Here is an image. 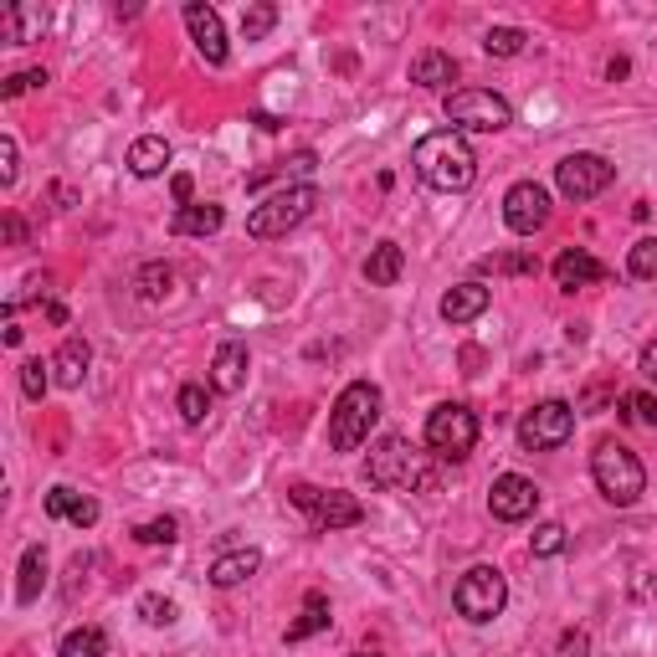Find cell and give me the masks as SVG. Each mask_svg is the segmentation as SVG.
Masks as SVG:
<instances>
[{"instance_id": "cell-31", "label": "cell", "mask_w": 657, "mask_h": 657, "mask_svg": "<svg viewBox=\"0 0 657 657\" xmlns=\"http://www.w3.org/2000/svg\"><path fill=\"white\" fill-rule=\"evenodd\" d=\"M175 407H180V416H185V426H201L206 416H211V390L206 386H180V396H175Z\"/></svg>"}, {"instance_id": "cell-11", "label": "cell", "mask_w": 657, "mask_h": 657, "mask_svg": "<svg viewBox=\"0 0 657 657\" xmlns=\"http://www.w3.org/2000/svg\"><path fill=\"white\" fill-rule=\"evenodd\" d=\"M611 180H617V165L606 155H565L555 165V185L565 201H596Z\"/></svg>"}, {"instance_id": "cell-29", "label": "cell", "mask_w": 657, "mask_h": 657, "mask_svg": "<svg viewBox=\"0 0 657 657\" xmlns=\"http://www.w3.org/2000/svg\"><path fill=\"white\" fill-rule=\"evenodd\" d=\"M524 41H529V31H519V26H488L484 52L488 57H519Z\"/></svg>"}, {"instance_id": "cell-27", "label": "cell", "mask_w": 657, "mask_h": 657, "mask_svg": "<svg viewBox=\"0 0 657 657\" xmlns=\"http://www.w3.org/2000/svg\"><path fill=\"white\" fill-rule=\"evenodd\" d=\"M108 653V632L103 627H73L57 642V657H103Z\"/></svg>"}, {"instance_id": "cell-10", "label": "cell", "mask_w": 657, "mask_h": 657, "mask_svg": "<svg viewBox=\"0 0 657 657\" xmlns=\"http://www.w3.org/2000/svg\"><path fill=\"white\" fill-rule=\"evenodd\" d=\"M570 437H576V407L570 401H540L534 411H524V422H519L524 452H555Z\"/></svg>"}, {"instance_id": "cell-37", "label": "cell", "mask_w": 657, "mask_h": 657, "mask_svg": "<svg viewBox=\"0 0 657 657\" xmlns=\"http://www.w3.org/2000/svg\"><path fill=\"white\" fill-rule=\"evenodd\" d=\"M529 550H534V555H561L565 550V524H540V529H534V534H529Z\"/></svg>"}, {"instance_id": "cell-33", "label": "cell", "mask_w": 657, "mask_h": 657, "mask_svg": "<svg viewBox=\"0 0 657 657\" xmlns=\"http://www.w3.org/2000/svg\"><path fill=\"white\" fill-rule=\"evenodd\" d=\"M272 26H278V5H272V0H257V5L242 11V37L247 41H262Z\"/></svg>"}, {"instance_id": "cell-1", "label": "cell", "mask_w": 657, "mask_h": 657, "mask_svg": "<svg viewBox=\"0 0 657 657\" xmlns=\"http://www.w3.org/2000/svg\"><path fill=\"white\" fill-rule=\"evenodd\" d=\"M411 165H416V175H422L431 191H442V195H458L478 180V155H473V144H467L458 129L426 134L422 144L411 150Z\"/></svg>"}, {"instance_id": "cell-4", "label": "cell", "mask_w": 657, "mask_h": 657, "mask_svg": "<svg viewBox=\"0 0 657 657\" xmlns=\"http://www.w3.org/2000/svg\"><path fill=\"white\" fill-rule=\"evenodd\" d=\"M365 484L370 488H431V467L422 463V452L407 437H381V442L370 447Z\"/></svg>"}, {"instance_id": "cell-38", "label": "cell", "mask_w": 657, "mask_h": 657, "mask_svg": "<svg viewBox=\"0 0 657 657\" xmlns=\"http://www.w3.org/2000/svg\"><path fill=\"white\" fill-rule=\"evenodd\" d=\"M47 370H52V365H41V360H26V365H21V390H26L31 401H41L47 386H52V375H47Z\"/></svg>"}, {"instance_id": "cell-19", "label": "cell", "mask_w": 657, "mask_h": 657, "mask_svg": "<svg viewBox=\"0 0 657 657\" xmlns=\"http://www.w3.org/2000/svg\"><path fill=\"white\" fill-rule=\"evenodd\" d=\"M262 570V550H227V555H216L211 561V585H221V591H232V585H242V580H252Z\"/></svg>"}, {"instance_id": "cell-32", "label": "cell", "mask_w": 657, "mask_h": 657, "mask_svg": "<svg viewBox=\"0 0 657 657\" xmlns=\"http://www.w3.org/2000/svg\"><path fill=\"white\" fill-rule=\"evenodd\" d=\"M627 272L637 283H657V236H642L637 247L627 252Z\"/></svg>"}, {"instance_id": "cell-14", "label": "cell", "mask_w": 657, "mask_h": 657, "mask_svg": "<svg viewBox=\"0 0 657 657\" xmlns=\"http://www.w3.org/2000/svg\"><path fill=\"white\" fill-rule=\"evenodd\" d=\"M185 31H191L195 52L211 62V67H227V26H221V16H216V5H206V0H191L185 5Z\"/></svg>"}, {"instance_id": "cell-17", "label": "cell", "mask_w": 657, "mask_h": 657, "mask_svg": "<svg viewBox=\"0 0 657 657\" xmlns=\"http://www.w3.org/2000/svg\"><path fill=\"white\" fill-rule=\"evenodd\" d=\"M242 386H247V345H242V339H227L211 360V390L236 396Z\"/></svg>"}, {"instance_id": "cell-36", "label": "cell", "mask_w": 657, "mask_h": 657, "mask_svg": "<svg viewBox=\"0 0 657 657\" xmlns=\"http://www.w3.org/2000/svg\"><path fill=\"white\" fill-rule=\"evenodd\" d=\"M134 540H139V544H175V540H180V524H175L170 514H165V519L139 524V529H134Z\"/></svg>"}, {"instance_id": "cell-20", "label": "cell", "mask_w": 657, "mask_h": 657, "mask_svg": "<svg viewBox=\"0 0 657 657\" xmlns=\"http://www.w3.org/2000/svg\"><path fill=\"white\" fill-rule=\"evenodd\" d=\"M488 298H493V293H488L484 283H458V288L442 293V319L447 324H467V319H478V313L488 309Z\"/></svg>"}, {"instance_id": "cell-42", "label": "cell", "mask_w": 657, "mask_h": 657, "mask_svg": "<svg viewBox=\"0 0 657 657\" xmlns=\"http://www.w3.org/2000/svg\"><path fill=\"white\" fill-rule=\"evenodd\" d=\"M170 195H175V206H180V211H185V206H195V201H191V195H195L191 175H175V180H170Z\"/></svg>"}, {"instance_id": "cell-35", "label": "cell", "mask_w": 657, "mask_h": 657, "mask_svg": "<svg viewBox=\"0 0 657 657\" xmlns=\"http://www.w3.org/2000/svg\"><path fill=\"white\" fill-rule=\"evenodd\" d=\"M621 407H627V416L637 426H657V396H647V390H627Z\"/></svg>"}, {"instance_id": "cell-45", "label": "cell", "mask_w": 657, "mask_h": 657, "mask_svg": "<svg viewBox=\"0 0 657 657\" xmlns=\"http://www.w3.org/2000/svg\"><path fill=\"white\" fill-rule=\"evenodd\" d=\"M26 236V227H21V216H5V242H21Z\"/></svg>"}, {"instance_id": "cell-18", "label": "cell", "mask_w": 657, "mask_h": 657, "mask_svg": "<svg viewBox=\"0 0 657 657\" xmlns=\"http://www.w3.org/2000/svg\"><path fill=\"white\" fill-rule=\"evenodd\" d=\"M47 519H67V524H78V529H93V524H98V499H88V493H78V488L57 484L52 493H47Z\"/></svg>"}, {"instance_id": "cell-2", "label": "cell", "mask_w": 657, "mask_h": 657, "mask_svg": "<svg viewBox=\"0 0 657 657\" xmlns=\"http://www.w3.org/2000/svg\"><path fill=\"white\" fill-rule=\"evenodd\" d=\"M591 478H596L601 499L617 503V508H632V503L647 493V467H642L637 452L627 442H617V437L596 442V452H591Z\"/></svg>"}, {"instance_id": "cell-16", "label": "cell", "mask_w": 657, "mask_h": 657, "mask_svg": "<svg viewBox=\"0 0 657 657\" xmlns=\"http://www.w3.org/2000/svg\"><path fill=\"white\" fill-rule=\"evenodd\" d=\"M88 365H93V345L82 339V334H67L62 339V349L52 355V381L67 390H78L82 386V375H88Z\"/></svg>"}, {"instance_id": "cell-23", "label": "cell", "mask_w": 657, "mask_h": 657, "mask_svg": "<svg viewBox=\"0 0 657 657\" xmlns=\"http://www.w3.org/2000/svg\"><path fill=\"white\" fill-rule=\"evenodd\" d=\"M411 82H416V88H452V82H458V62L431 47V52H422V57L411 62Z\"/></svg>"}, {"instance_id": "cell-7", "label": "cell", "mask_w": 657, "mask_h": 657, "mask_svg": "<svg viewBox=\"0 0 657 657\" xmlns=\"http://www.w3.org/2000/svg\"><path fill=\"white\" fill-rule=\"evenodd\" d=\"M426 447L442 458V463H463L467 452L478 447V416L458 401H442V407L426 416Z\"/></svg>"}, {"instance_id": "cell-24", "label": "cell", "mask_w": 657, "mask_h": 657, "mask_svg": "<svg viewBox=\"0 0 657 657\" xmlns=\"http://www.w3.org/2000/svg\"><path fill=\"white\" fill-rule=\"evenodd\" d=\"M165 165H170V144H165L159 134H144V139L129 144V170H134L139 180H155Z\"/></svg>"}, {"instance_id": "cell-3", "label": "cell", "mask_w": 657, "mask_h": 657, "mask_svg": "<svg viewBox=\"0 0 657 657\" xmlns=\"http://www.w3.org/2000/svg\"><path fill=\"white\" fill-rule=\"evenodd\" d=\"M381 422V386L375 381H349L328 411V447L334 452H360L370 426Z\"/></svg>"}, {"instance_id": "cell-21", "label": "cell", "mask_w": 657, "mask_h": 657, "mask_svg": "<svg viewBox=\"0 0 657 657\" xmlns=\"http://www.w3.org/2000/svg\"><path fill=\"white\" fill-rule=\"evenodd\" d=\"M221 221H227V211H221L216 201H195V206H185V211H175L170 232L175 236H216L221 232Z\"/></svg>"}, {"instance_id": "cell-41", "label": "cell", "mask_w": 657, "mask_h": 657, "mask_svg": "<svg viewBox=\"0 0 657 657\" xmlns=\"http://www.w3.org/2000/svg\"><path fill=\"white\" fill-rule=\"evenodd\" d=\"M0 185H16V139H0Z\"/></svg>"}, {"instance_id": "cell-12", "label": "cell", "mask_w": 657, "mask_h": 657, "mask_svg": "<svg viewBox=\"0 0 657 657\" xmlns=\"http://www.w3.org/2000/svg\"><path fill=\"white\" fill-rule=\"evenodd\" d=\"M503 221H508V232L534 236L544 221H550V191H544L540 180L508 185V195H503Z\"/></svg>"}, {"instance_id": "cell-39", "label": "cell", "mask_w": 657, "mask_h": 657, "mask_svg": "<svg viewBox=\"0 0 657 657\" xmlns=\"http://www.w3.org/2000/svg\"><path fill=\"white\" fill-rule=\"evenodd\" d=\"M139 617L150 627H170L175 621V601L170 596H139Z\"/></svg>"}, {"instance_id": "cell-44", "label": "cell", "mask_w": 657, "mask_h": 657, "mask_svg": "<svg viewBox=\"0 0 657 657\" xmlns=\"http://www.w3.org/2000/svg\"><path fill=\"white\" fill-rule=\"evenodd\" d=\"M642 375H647V381H657V339L642 349Z\"/></svg>"}, {"instance_id": "cell-47", "label": "cell", "mask_w": 657, "mask_h": 657, "mask_svg": "<svg viewBox=\"0 0 657 657\" xmlns=\"http://www.w3.org/2000/svg\"><path fill=\"white\" fill-rule=\"evenodd\" d=\"M360 657H375V653H360Z\"/></svg>"}, {"instance_id": "cell-34", "label": "cell", "mask_w": 657, "mask_h": 657, "mask_svg": "<svg viewBox=\"0 0 657 657\" xmlns=\"http://www.w3.org/2000/svg\"><path fill=\"white\" fill-rule=\"evenodd\" d=\"M478 268L484 272H540V257H529V252H503V257H484Z\"/></svg>"}, {"instance_id": "cell-22", "label": "cell", "mask_w": 657, "mask_h": 657, "mask_svg": "<svg viewBox=\"0 0 657 657\" xmlns=\"http://www.w3.org/2000/svg\"><path fill=\"white\" fill-rule=\"evenodd\" d=\"M401 268H407V252L396 247V242H381V247H370V257H365V283L370 288H390V283L401 278Z\"/></svg>"}, {"instance_id": "cell-46", "label": "cell", "mask_w": 657, "mask_h": 657, "mask_svg": "<svg viewBox=\"0 0 657 657\" xmlns=\"http://www.w3.org/2000/svg\"><path fill=\"white\" fill-rule=\"evenodd\" d=\"M627 73H632V67H627V57H617V62H611V67H606V78H611V82H617V78H627Z\"/></svg>"}, {"instance_id": "cell-13", "label": "cell", "mask_w": 657, "mask_h": 657, "mask_svg": "<svg viewBox=\"0 0 657 657\" xmlns=\"http://www.w3.org/2000/svg\"><path fill=\"white\" fill-rule=\"evenodd\" d=\"M488 508H493V519L519 524L540 508V488L529 484V478H519V473H503V478H493V488H488Z\"/></svg>"}, {"instance_id": "cell-40", "label": "cell", "mask_w": 657, "mask_h": 657, "mask_svg": "<svg viewBox=\"0 0 657 657\" xmlns=\"http://www.w3.org/2000/svg\"><path fill=\"white\" fill-rule=\"evenodd\" d=\"M31 88H47V73H41V67H31V73H11V78L0 82V98H21V93H31Z\"/></svg>"}, {"instance_id": "cell-15", "label": "cell", "mask_w": 657, "mask_h": 657, "mask_svg": "<svg viewBox=\"0 0 657 657\" xmlns=\"http://www.w3.org/2000/svg\"><path fill=\"white\" fill-rule=\"evenodd\" d=\"M555 283H561L565 293L591 288V283H606V268H601L585 247H565L561 257H555Z\"/></svg>"}, {"instance_id": "cell-30", "label": "cell", "mask_w": 657, "mask_h": 657, "mask_svg": "<svg viewBox=\"0 0 657 657\" xmlns=\"http://www.w3.org/2000/svg\"><path fill=\"white\" fill-rule=\"evenodd\" d=\"M37 11H21V5H11V11H0V41L5 47H21V41H31V26H37Z\"/></svg>"}, {"instance_id": "cell-8", "label": "cell", "mask_w": 657, "mask_h": 657, "mask_svg": "<svg viewBox=\"0 0 657 657\" xmlns=\"http://www.w3.org/2000/svg\"><path fill=\"white\" fill-rule=\"evenodd\" d=\"M452 606H458V617H467V621H493L503 606H508V580H503L493 565H473V570L458 580Z\"/></svg>"}, {"instance_id": "cell-26", "label": "cell", "mask_w": 657, "mask_h": 657, "mask_svg": "<svg viewBox=\"0 0 657 657\" xmlns=\"http://www.w3.org/2000/svg\"><path fill=\"white\" fill-rule=\"evenodd\" d=\"M324 627H328V596L324 591H309V596H304V617L288 627V642H309L313 632H324Z\"/></svg>"}, {"instance_id": "cell-9", "label": "cell", "mask_w": 657, "mask_h": 657, "mask_svg": "<svg viewBox=\"0 0 657 657\" xmlns=\"http://www.w3.org/2000/svg\"><path fill=\"white\" fill-rule=\"evenodd\" d=\"M304 514H309V524L319 529V534H334V529H349V524H360L365 519V503L355 499V493H339V488H309V484H298L288 493Z\"/></svg>"}, {"instance_id": "cell-43", "label": "cell", "mask_w": 657, "mask_h": 657, "mask_svg": "<svg viewBox=\"0 0 657 657\" xmlns=\"http://www.w3.org/2000/svg\"><path fill=\"white\" fill-rule=\"evenodd\" d=\"M585 647H591L585 632H565V637H561V657H585Z\"/></svg>"}, {"instance_id": "cell-28", "label": "cell", "mask_w": 657, "mask_h": 657, "mask_svg": "<svg viewBox=\"0 0 657 657\" xmlns=\"http://www.w3.org/2000/svg\"><path fill=\"white\" fill-rule=\"evenodd\" d=\"M134 288H139V298H165V293L175 288V268L170 262H150V268H139V278H134Z\"/></svg>"}, {"instance_id": "cell-25", "label": "cell", "mask_w": 657, "mask_h": 657, "mask_svg": "<svg viewBox=\"0 0 657 657\" xmlns=\"http://www.w3.org/2000/svg\"><path fill=\"white\" fill-rule=\"evenodd\" d=\"M41 585H47V550L41 544H26V555H21V580H16V601L21 606H31L41 596Z\"/></svg>"}, {"instance_id": "cell-6", "label": "cell", "mask_w": 657, "mask_h": 657, "mask_svg": "<svg viewBox=\"0 0 657 657\" xmlns=\"http://www.w3.org/2000/svg\"><path fill=\"white\" fill-rule=\"evenodd\" d=\"M442 114L452 118L458 134H499V129L514 124V108L499 93H488V88H458V93H447Z\"/></svg>"}, {"instance_id": "cell-5", "label": "cell", "mask_w": 657, "mask_h": 657, "mask_svg": "<svg viewBox=\"0 0 657 657\" xmlns=\"http://www.w3.org/2000/svg\"><path fill=\"white\" fill-rule=\"evenodd\" d=\"M313 206H319V185H283V191L268 195V201L247 216V232L257 236V242L288 236L298 221H309Z\"/></svg>"}]
</instances>
